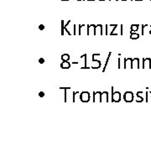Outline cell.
Here are the masks:
<instances>
[{"mask_svg":"<svg viewBox=\"0 0 151 151\" xmlns=\"http://www.w3.org/2000/svg\"><path fill=\"white\" fill-rule=\"evenodd\" d=\"M121 101V93L119 92H114V87L112 86V102H118Z\"/></svg>","mask_w":151,"mask_h":151,"instance_id":"cell-1","label":"cell"},{"mask_svg":"<svg viewBox=\"0 0 151 151\" xmlns=\"http://www.w3.org/2000/svg\"><path fill=\"white\" fill-rule=\"evenodd\" d=\"M90 93H89L88 92H82L80 93V96H79V98L80 100L82 101V102H87L90 101Z\"/></svg>","mask_w":151,"mask_h":151,"instance_id":"cell-2","label":"cell"},{"mask_svg":"<svg viewBox=\"0 0 151 151\" xmlns=\"http://www.w3.org/2000/svg\"><path fill=\"white\" fill-rule=\"evenodd\" d=\"M124 99L126 102H131L133 101V93L132 92H126L124 94Z\"/></svg>","mask_w":151,"mask_h":151,"instance_id":"cell-3","label":"cell"},{"mask_svg":"<svg viewBox=\"0 0 151 151\" xmlns=\"http://www.w3.org/2000/svg\"><path fill=\"white\" fill-rule=\"evenodd\" d=\"M61 67L62 69H69L71 67V63L68 61H62L61 63Z\"/></svg>","mask_w":151,"mask_h":151,"instance_id":"cell-4","label":"cell"},{"mask_svg":"<svg viewBox=\"0 0 151 151\" xmlns=\"http://www.w3.org/2000/svg\"><path fill=\"white\" fill-rule=\"evenodd\" d=\"M101 96H102V92H93V102H96V98L97 97H99L100 98V102H101Z\"/></svg>","mask_w":151,"mask_h":151,"instance_id":"cell-5","label":"cell"},{"mask_svg":"<svg viewBox=\"0 0 151 151\" xmlns=\"http://www.w3.org/2000/svg\"><path fill=\"white\" fill-rule=\"evenodd\" d=\"M103 97H105L106 101H107V102H108V92L105 91V92H102V96H101V102H102Z\"/></svg>","mask_w":151,"mask_h":151,"instance_id":"cell-6","label":"cell"},{"mask_svg":"<svg viewBox=\"0 0 151 151\" xmlns=\"http://www.w3.org/2000/svg\"><path fill=\"white\" fill-rule=\"evenodd\" d=\"M61 59L62 61H69L70 60V55L69 54H63L61 56Z\"/></svg>","mask_w":151,"mask_h":151,"instance_id":"cell-7","label":"cell"},{"mask_svg":"<svg viewBox=\"0 0 151 151\" xmlns=\"http://www.w3.org/2000/svg\"><path fill=\"white\" fill-rule=\"evenodd\" d=\"M139 34L130 32V39H132V40H137V39H139Z\"/></svg>","mask_w":151,"mask_h":151,"instance_id":"cell-8","label":"cell"},{"mask_svg":"<svg viewBox=\"0 0 151 151\" xmlns=\"http://www.w3.org/2000/svg\"><path fill=\"white\" fill-rule=\"evenodd\" d=\"M139 24H132V25H131V27H130V32L137 31V30L139 29Z\"/></svg>","mask_w":151,"mask_h":151,"instance_id":"cell-9","label":"cell"},{"mask_svg":"<svg viewBox=\"0 0 151 151\" xmlns=\"http://www.w3.org/2000/svg\"><path fill=\"white\" fill-rule=\"evenodd\" d=\"M111 55H112V52H109L108 53V58H107V61H106L105 66H104V67H103V69H102V72H105L106 69H107V66H108V61H109V59H110Z\"/></svg>","mask_w":151,"mask_h":151,"instance_id":"cell-10","label":"cell"},{"mask_svg":"<svg viewBox=\"0 0 151 151\" xmlns=\"http://www.w3.org/2000/svg\"><path fill=\"white\" fill-rule=\"evenodd\" d=\"M65 22L64 20H61V35H64V30H65Z\"/></svg>","mask_w":151,"mask_h":151,"instance_id":"cell-11","label":"cell"},{"mask_svg":"<svg viewBox=\"0 0 151 151\" xmlns=\"http://www.w3.org/2000/svg\"><path fill=\"white\" fill-rule=\"evenodd\" d=\"M110 27H112V28H113V29H112V32L110 33V35H116L115 34H114V30H116V28L117 27V24H110L109 25Z\"/></svg>","mask_w":151,"mask_h":151,"instance_id":"cell-12","label":"cell"},{"mask_svg":"<svg viewBox=\"0 0 151 151\" xmlns=\"http://www.w3.org/2000/svg\"><path fill=\"white\" fill-rule=\"evenodd\" d=\"M60 89H64V91H65V92H64V94H65V102H67V94H66V91L67 90H69V89H71V87H60Z\"/></svg>","mask_w":151,"mask_h":151,"instance_id":"cell-13","label":"cell"},{"mask_svg":"<svg viewBox=\"0 0 151 151\" xmlns=\"http://www.w3.org/2000/svg\"><path fill=\"white\" fill-rule=\"evenodd\" d=\"M94 57H95V55L93 54V55H92V61H93V62H97V64H98V67L100 68L101 65H102V62H101L99 60H96V59H95Z\"/></svg>","mask_w":151,"mask_h":151,"instance_id":"cell-14","label":"cell"},{"mask_svg":"<svg viewBox=\"0 0 151 151\" xmlns=\"http://www.w3.org/2000/svg\"><path fill=\"white\" fill-rule=\"evenodd\" d=\"M146 27H148V24H142V34H141V35H144V28H146Z\"/></svg>","mask_w":151,"mask_h":151,"instance_id":"cell-15","label":"cell"},{"mask_svg":"<svg viewBox=\"0 0 151 151\" xmlns=\"http://www.w3.org/2000/svg\"><path fill=\"white\" fill-rule=\"evenodd\" d=\"M117 67H118V69H121V59L120 57L117 59Z\"/></svg>","mask_w":151,"mask_h":151,"instance_id":"cell-16","label":"cell"},{"mask_svg":"<svg viewBox=\"0 0 151 151\" xmlns=\"http://www.w3.org/2000/svg\"><path fill=\"white\" fill-rule=\"evenodd\" d=\"M77 94H80V92H73V102H75L76 95H77Z\"/></svg>","mask_w":151,"mask_h":151,"instance_id":"cell-17","label":"cell"},{"mask_svg":"<svg viewBox=\"0 0 151 151\" xmlns=\"http://www.w3.org/2000/svg\"><path fill=\"white\" fill-rule=\"evenodd\" d=\"M39 29H40V30H44V24H40V25H39Z\"/></svg>","mask_w":151,"mask_h":151,"instance_id":"cell-18","label":"cell"},{"mask_svg":"<svg viewBox=\"0 0 151 151\" xmlns=\"http://www.w3.org/2000/svg\"><path fill=\"white\" fill-rule=\"evenodd\" d=\"M39 63H40V64H44V58H40V59H39Z\"/></svg>","mask_w":151,"mask_h":151,"instance_id":"cell-19","label":"cell"},{"mask_svg":"<svg viewBox=\"0 0 151 151\" xmlns=\"http://www.w3.org/2000/svg\"><path fill=\"white\" fill-rule=\"evenodd\" d=\"M44 96V92H39V97H43Z\"/></svg>","mask_w":151,"mask_h":151,"instance_id":"cell-20","label":"cell"},{"mask_svg":"<svg viewBox=\"0 0 151 151\" xmlns=\"http://www.w3.org/2000/svg\"><path fill=\"white\" fill-rule=\"evenodd\" d=\"M86 25L85 24H82V25H79V35H81V29H82V28H83V27H85Z\"/></svg>","mask_w":151,"mask_h":151,"instance_id":"cell-21","label":"cell"},{"mask_svg":"<svg viewBox=\"0 0 151 151\" xmlns=\"http://www.w3.org/2000/svg\"><path fill=\"white\" fill-rule=\"evenodd\" d=\"M73 34H74V35H76V24L73 25Z\"/></svg>","mask_w":151,"mask_h":151,"instance_id":"cell-22","label":"cell"},{"mask_svg":"<svg viewBox=\"0 0 151 151\" xmlns=\"http://www.w3.org/2000/svg\"><path fill=\"white\" fill-rule=\"evenodd\" d=\"M120 33H121V35H124V34H123V24H121V30H120Z\"/></svg>","mask_w":151,"mask_h":151,"instance_id":"cell-23","label":"cell"},{"mask_svg":"<svg viewBox=\"0 0 151 151\" xmlns=\"http://www.w3.org/2000/svg\"><path fill=\"white\" fill-rule=\"evenodd\" d=\"M108 25L107 24V25H106V35H108Z\"/></svg>","mask_w":151,"mask_h":151,"instance_id":"cell-24","label":"cell"},{"mask_svg":"<svg viewBox=\"0 0 151 151\" xmlns=\"http://www.w3.org/2000/svg\"><path fill=\"white\" fill-rule=\"evenodd\" d=\"M72 64H77H77H79V63H78V62H71Z\"/></svg>","mask_w":151,"mask_h":151,"instance_id":"cell-25","label":"cell"},{"mask_svg":"<svg viewBox=\"0 0 151 151\" xmlns=\"http://www.w3.org/2000/svg\"><path fill=\"white\" fill-rule=\"evenodd\" d=\"M150 28H151V25H150ZM149 34L151 35V29H150V30H149Z\"/></svg>","mask_w":151,"mask_h":151,"instance_id":"cell-26","label":"cell"},{"mask_svg":"<svg viewBox=\"0 0 151 151\" xmlns=\"http://www.w3.org/2000/svg\"><path fill=\"white\" fill-rule=\"evenodd\" d=\"M61 1H69V0H61Z\"/></svg>","mask_w":151,"mask_h":151,"instance_id":"cell-27","label":"cell"},{"mask_svg":"<svg viewBox=\"0 0 151 151\" xmlns=\"http://www.w3.org/2000/svg\"><path fill=\"white\" fill-rule=\"evenodd\" d=\"M99 1H105V0H99Z\"/></svg>","mask_w":151,"mask_h":151,"instance_id":"cell-28","label":"cell"},{"mask_svg":"<svg viewBox=\"0 0 151 151\" xmlns=\"http://www.w3.org/2000/svg\"><path fill=\"white\" fill-rule=\"evenodd\" d=\"M122 1H127V0H122Z\"/></svg>","mask_w":151,"mask_h":151,"instance_id":"cell-29","label":"cell"},{"mask_svg":"<svg viewBox=\"0 0 151 151\" xmlns=\"http://www.w3.org/2000/svg\"><path fill=\"white\" fill-rule=\"evenodd\" d=\"M109 1H112V0H109ZM116 1H118V0H116Z\"/></svg>","mask_w":151,"mask_h":151,"instance_id":"cell-30","label":"cell"},{"mask_svg":"<svg viewBox=\"0 0 151 151\" xmlns=\"http://www.w3.org/2000/svg\"><path fill=\"white\" fill-rule=\"evenodd\" d=\"M83 1H85V0H83Z\"/></svg>","mask_w":151,"mask_h":151,"instance_id":"cell-31","label":"cell"},{"mask_svg":"<svg viewBox=\"0 0 151 151\" xmlns=\"http://www.w3.org/2000/svg\"><path fill=\"white\" fill-rule=\"evenodd\" d=\"M132 1H133V0H132Z\"/></svg>","mask_w":151,"mask_h":151,"instance_id":"cell-32","label":"cell"},{"mask_svg":"<svg viewBox=\"0 0 151 151\" xmlns=\"http://www.w3.org/2000/svg\"><path fill=\"white\" fill-rule=\"evenodd\" d=\"M150 1H151V0H150Z\"/></svg>","mask_w":151,"mask_h":151,"instance_id":"cell-33","label":"cell"}]
</instances>
